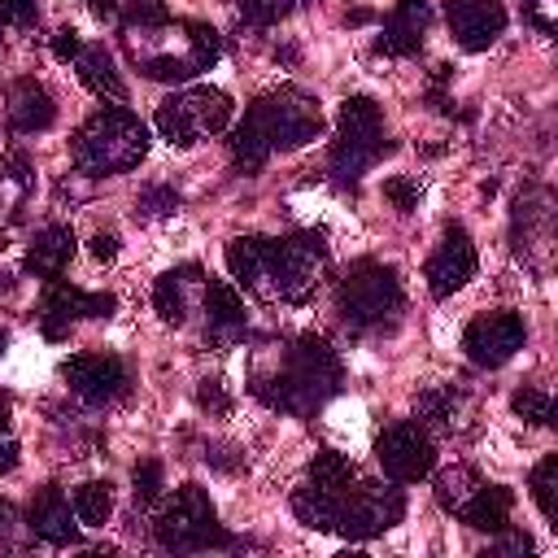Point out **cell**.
Instances as JSON below:
<instances>
[{
    "instance_id": "obj_1",
    "label": "cell",
    "mask_w": 558,
    "mask_h": 558,
    "mask_svg": "<svg viewBox=\"0 0 558 558\" xmlns=\"http://www.w3.org/2000/svg\"><path fill=\"white\" fill-rule=\"evenodd\" d=\"M318 131H323L318 100L301 87H275L244 109L240 126L231 131V157L240 170L253 174L270 161V153L301 148V144L318 140Z\"/></svg>"
},
{
    "instance_id": "obj_2",
    "label": "cell",
    "mask_w": 558,
    "mask_h": 558,
    "mask_svg": "<svg viewBox=\"0 0 558 558\" xmlns=\"http://www.w3.org/2000/svg\"><path fill=\"white\" fill-rule=\"evenodd\" d=\"M248 392L270 410L314 414L323 401H331L340 392V357L323 336L305 331L292 340V349L283 353L275 375H253Z\"/></svg>"
},
{
    "instance_id": "obj_3",
    "label": "cell",
    "mask_w": 558,
    "mask_h": 558,
    "mask_svg": "<svg viewBox=\"0 0 558 558\" xmlns=\"http://www.w3.org/2000/svg\"><path fill=\"white\" fill-rule=\"evenodd\" d=\"M148 153V126L126 109V105H105L96 109L78 131H74V144H70V157H74V170L78 174H126L144 161Z\"/></svg>"
},
{
    "instance_id": "obj_4",
    "label": "cell",
    "mask_w": 558,
    "mask_h": 558,
    "mask_svg": "<svg viewBox=\"0 0 558 558\" xmlns=\"http://www.w3.org/2000/svg\"><path fill=\"white\" fill-rule=\"evenodd\" d=\"M336 310H340L344 327L357 331V336L392 327L397 314H401V279H397V270L375 262V257L353 262L344 270V279H340Z\"/></svg>"
},
{
    "instance_id": "obj_5",
    "label": "cell",
    "mask_w": 558,
    "mask_h": 558,
    "mask_svg": "<svg viewBox=\"0 0 558 558\" xmlns=\"http://www.w3.org/2000/svg\"><path fill=\"white\" fill-rule=\"evenodd\" d=\"M388 135H384V113L371 96H349L340 105L336 118V144H331V179L336 183H357L384 153H388Z\"/></svg>"
},
{
    "instance_id": "obj_6",
    "label": "cell",
    "mask_w": 558,
    "mask_h": 558,
    "mask_svg": "<svg viewBox=\"0 0 558 558\" xmlns=\"http://www.w3.org/2000/svg\"><path fill=\"white\" fill-rule=\"evenodd\" d=\"M153 536L161 549H174V554H196V549H227L235 545L222 527H218V514H214V501L201 484H183L174 488V497L166 501V510L157 514L153 523Z\"/></svg>"
},
{
    "instance_id": "obj_7",
    "label": "cell",
    "mask_w": 558,
    "mask_h": 558,
    "mask_svg": "<svg viewBox=\"0 0 558 558\" xmlns=\"http://www.w3.org/2000/svg\"><path fill=\"white\" fill-rule=\"evenodd\" d=\"M231 113H235V105H231L227 92H218V87H183V92H174V96H166L157 105V131L179 148H192V144L209 140V135L227 131Z\"/></svg>"
},
{
    "instance_id": "obj_8",
    "label": "cell",
    "mask_w": 558,
    "mask_h": 558,
    "mask_svg": "<svg viewBox=\"0 0 558 558\" xmlns=\"http://www.w3.org/2000/svg\"><path fill=\"white\" fill-rule=\"evenodd\" d=\"M327 266V244L314 231H292L283 240H275L270 248V270H266V296L270 301H288L301 305L314 296L318 275Z\"/></svg>"
},
{
    "instance_id": "obj_9",
    "label": "cell",
    "mask_w": 558,
    "mask_h": 558,
    "mask_svg": "<svg viewBox=\"0 0 558 558\" xmlns=\"http://www.w3.org/2000/svg\"><path fill=\"white\" fill-rule=\"evenodd\" d=\"M405 514V497L401 488L392 484H379V480H353V488L344 493L340 501V519H336V532L344 541H371L379 532H388L392 523H401Z\"/></svg>"
},
{
    "instance_id": "obj_10",
    "label": "cell",
    "mask_w": 558,
    "mask_h": 558,
    "mask_svg": "<svg viewBox=\"0 0 558 558\" xmlns=\"http://www.w3.org/2000/svg\"><path fill=\"white\" fill-rule=\"evenodd\" d=\"M375 458H379V466L392 484H418L436 466V445H432V436L423 432L418 418L414 423H392V427L379 432Z\"/></svg>"
},
{
    "instance_id": "obj_11",
    "label": "cell",
    "mask_w": 558,
    "mask_h": 558,
    "mask_svg": "<svg viewBox=\"0 0 558 558\" xmlns=\"http://www.w3.org/2000/svg\"><path fill=\"white\" fill-rule=\"evenodd\" d=\"M118 310V301L109 292H83L65 279H48V292L39 301V327L48 340H65L74 323L83 318H109Z\"/></svg>"
},
{
    "instance_id": "obj_12",
    "label": "cell",
    "mask_w": 558,
    "mask_h": 558,
    "mask_svg": "<svg viewBox=\"0 0 558 558\" xmlns=\"http://www.w3.org/2000/svg\"><path fill=\"white\" fill-rule=\"evenodd\" d=\"M527 340V327L514 310H493V314H480L466 323L462 331V353L475 362V366H506Z\"/></svg>"
},
{
    "instance_id": "obj_13",
    "label": "cell",
    "mask_w": 558,
    "mask_h": 558,
    "mask_svg": "<svg viewBox=\"0 0 558 558\" xmlns=\"http://www.w3.org/2000/svg\"><path fill=\"white\" fill-rule=\"evenodd\" d=\"M61 375L87 405H113L131 392V371L113 353H74L61 366Z\"/></svg>"
},
{
    "instance_id": "obj_14",
    "label": "cell",
    "mask_w": 558,
    "mask_h": 558,
    "mask_svg": "<svg viewBox=\"0 0 558 558\" xmlns=\"http://www.w3.org/2000/svg\"><path fill=\"white\" fill-rule=\"evenodd\" d=\"M475 266H480V257H475L471 235H466L458 222H449V227H445V240L436 244V253H432L427 266H423L427 292H432L436 301L453 296L458 288H466V283L475 279Z\"/></svg>"
},
{
    "instance_id": "obj_15",
    "label": "cell",
    "mask_w": 558,
    "mask_h": 558,
    "mask_svg": "<svg viewBox=\"0 0 558 558\" xmlns=\"http://www.w3.org/2000/svg\"><path fill=\"white\" fill-rule=\"evenodd\" d=\"M445 17L453 39L466 52H484L506 31V4L501 0H445Z\"/></svg>"
},
{
    "instance_id": "obj_16",
    "label": "cell",
    "mask_w": 558,
    "mask_h": 558,
    "mask_svg": "<svg viewBox=\"0 0 558 558\" xmlns=\"http://www.w3.org/2000/svg\"><path fill=\"white\" fill-rule=\"evenodd\" d=\"M26 527L44 541V545H74L78 541V519H74V506L65 501V493L57 484L39 488L26 506Z\"/></svg>"
},
{
    "instance_id": "obj_17",
    "label": "cell",
    "mask_w": 558,
    "mask_h": 558,
    "mask_svg": "<svg viewBox=\"0 0 558 558\" xmlns=\"http://www.w3.org/2000/svg\"><path fill=\"white\" fill-rule=\"evenodd\" d=\"M432 26V4L427 0H397L384 17V35H379V52L388 57H410L423 48V35Z\"/></svg>"
},
{
    "instance_id": "obj_18",
    "label": "cell",
    "mask_w": 558,
    "mask_h": 558,
    "mask_svg": "<svg viewBox=\"0 0 558 558\" xmlns=\"http://www.w3.org/2000/svg\"><path fill=\"white\" fill-rule=\"evenodd\" d=\"M4 113H9L13 135H39V131H48L57 122V105H52V96H48V87L39 78H17L9 87Z\"/></svg>"
},
{
    "instance_id": "obj_19",
    "label": "cell",
    "mask_w": 558,
    "mask_h": 558,
    "mask_svg": "<svg viewBox=\"0 0 558 558\" xmlns=\"http://www.w3.org/2000/svg\"><path fill=\"white\" fill-rule=\"evenodd\" d=\"M201 301H205V318H209V336L218 344H231L244 336L248 327V310H244V296L227 283V279H205L201 283Z\"/></svg>"
},
{
    "instance_id": "obj_20",
    "label": "cell",
    "mask_w": 558,
    "mask_h": 558,
    "mask_svg": "<svg viewBox=\"0 0 558 558\" xmlns=\"http://www.w3.org/2000/svg\"><path fill=\"white\" fill-rule=\"evenodd\" d=\"M270 248L275 240L270 235H235L227 244V270L240 288L266 296V270H270Z\"/></svg>"
},
{
    "instance_id": "obj_21",
    "label": "cell",
    "mask_w": 558,
    "mask_h": 558,
    "mask_svg": "<svg viewBox=\"0 0 558 558\" xmlns=\"http://www.w3.org/2000/svg\"><path fill=\"white\" fill-rule=\"evenodd\" d=\"M205 283V270L196 262L179 266V270H166L157 283H153V310L161 314V323L170 327H183L187 323V310H192V288Z\"/></svg>"
},
{
    "instance_id": "obj_22",
    "label": "cell",
    "mask_w": 558,
    "mask_h": 558,
    "mask_svg": "<svg viewBox=\"0 0 558 558\" xmlns=\"http://www.w3.org/2000/svg\"><path fill=\"white\" fill-rule=\"evenodd\" d=\"M74 70H78L87 92H96L105 100H118V105L126 100V78L118 74V61L105 44H83V52L74 57Z\"/></svg>"
},
{
    "instance_id": "obj_23",
    "label": "cell",
    "mask_w": 558,
    "mask_h": 558,
    "mask_svg": "<svg viewBox=\"0 0 558 558\" xmlns=\"http://www.w3.org/2000/svg\"><path fill=\"white\" fill-rule=\"evenodd\" d=\"M70 257H74V231L61 227V222H48L35 235V244L26 248V270L35 279H61V270L70 266Z\"/></svg>"
},
{
    "instance_id": "obj_24",
    "label": "cell",
    "mask_w": 558,
    "mask_h": 558,
    "mask_svg": "<svg viewBox=\"0 0 558 558\" xmlns=\"http://www.w3.org/2000/svg\"><path fill=\"white\" fill-rule=\"evenodd\" d=\"M353 488V484H349ZM349 488H327V484H314V480H301V488L292 493V514L314 527V532H336V519H340V501Z\"/></svg>"
},
{
    "instance_id": "obj_25",
    "label": "cell",
    "mask_w": 558,
    "mask_h": 558,
    "mask_svg": "<svg viewBox=\"0 0 558 558\" xmlns=\"http://www.w3.org/2000/svg\"><path fill=\"white\" fill-rule=\"evenodd\" d=\"M510 510H514V493L506 484H484L480 480V488L466 497V506L458 510V519L466 527H475V532H501L510 523Z\"/></svg>"
},
{
    "instance_id": "obj_26",
    "label": "cell",
    "mask_w": 558,
    "mask_h": 558,
    "mask_svg": "<svg viewBox=\"0 0 558 558\" xmlns=\"http://www.w3.org/2000/svg\"><path fill=\"white\" fill-rule=\"evenodd\" d=\"M70 506H74V519L83 527H105V519L113 514V484L109 480H87V484L74 488Z\"/></svg>"
},
{
    "instance_id": "obj_27",
    "label": "cell",
    "mask_w": 558,
    "mask_h": 558,
    "mask_svg": "<svg viewBox=\"0 0 558 558\" xmlns=\"http://www.w3.org/2000/svg\"><path fill=\"white\" fill-rule=\"evenodd\" d=\"M475 488H480V475L471 466H449V471L436 475V506L449 510V514H458Z\"/></svg>"
},
{
    "instance_id": "obj_28",
    "label": "cell",
    "mask_w": 558,
    "mask_h": 558,
    "mask_svg": "<svg viewBox=\"0 0 558 558\" xmlns=\"http://www.w3.org/2000/svg\"><path fill=\"white\" fill-rule=\"evenodd\" d=\"M179 31H183V39H187V57H192L201 70H209V65L222 57V35H218L209 22L183 17V22H179Z\"/></svg>"
},
{
    "instance_id": "obj_29",
    "label": "cell",
    "mask_w": 558,
    "mask_h": 558,
    "mask_svg": "<svg viewBox=\"0 0 558 558\" xmlns=\"http://www.w3.org/2000/svg\"><path fill=\"white\" fill-rule=\"evenodd\" d=\"M532 501L549 523H558V453H545L532 466Z\"/></svg>"
},
{
    "instance_id": "obj_30",
    "label": "cell",
    "mask_w": 558,
    "mask_h": 558,
    "mask_svg": "<svg viewBox=\"0 0 558 558\" xmlns=\"http://www.w3.org/2000/svg\"><path fill=\"white\" fill-rule=\"evenodd\" d=\"M140 70H144V78H153V83H187V78H196L201 74V65L183 52V57H174V52H157V57H144L140 61Z\"/></svg>"
},
{
    "instance_id": "obj_31",
    "label": "cell",
    "mask_w": 558,
    "mask_h": 558,
    "mask_svg": "<svg viewBox=\"0 0 558 558\" xmlns=\"http://www.w3.org/2000/svg\"><path fill=\"white\" fill-rule=\"evenodd\" d=\"M510 405H514V414H523L532 427H549V423H554V397H549L545 388H519V392L510 397Z\"/></svg>"
},
{
    "instance_id": "obj_32",
    "label": "cell",
    "mask_w": 558,
    "mask_h": 558,
    "mask_svg": "<svg viewBox=\"0 0 558 558\" xmlns=\"http://www.w3.org/2000/svg\"><path fill=\"white\" fill-rule=\"evenodd\" d=\"M453 410H458V392L453 388H432V392L418 397V423L449 427L453 423Z\"/></svg>"
},
{
    "instance_id": "obj_33",
    "label": "cell",
    "mask_w": 558,
    "mask_h": 558,
    "mask_svg": "<svg viewBox=\"0 0 558 558\" xmlns=\"http://www.w3.org/2000/svg\"><path fill=\"white\" fill-rule=\"evenodd\" d=\"M174 209H179V192L166 187V183L144 187L140 201H135V218H166V214H174Z\"/></svg>"
},
{
    "instance_id": "obj_34",
    "label": "cell",
    "mask_w": 558,
    "mask_h": 558,
    "mask_svg": "<svg viewBox=\"0 0 558 558\" xmlns=\"http://www.w3.org/2000/svg\"><path fill=\"white\" fill-rule=\"evenodd\" d=\"M131 484H135V506H153V501L161 497V462H157V458L135 462Z\"/></svg>"
},
{
    "instance_id": "obj_35",
    "label": "cell",
    "mask_w": 558,
    "mask_h": 558,
    "mask_svg": "<svg viewBox=\"0 0 558 558\" xmlns=\"http://www.w3.org/2000/svg\"><path fill=\"white\" fill-rule=\"evenodd\" d=\"M384 196L392 201V209H397V214H410V209H418L423 187H418V179H414V174H392V179H384Z\"/></svg>"
},
{
    "instance_id": "obj_36",
    "label": "cell",
    "mask_w": 558,
    "mask_h": 558,
    "mask_svg": "<svg viewBox=\"0 0 558 558\" xmlns=\"http://www.w3.org/2000/svg\"><path fill=\"white\" fill-rule=\"evenodd\" d=\"M35 0H0V26H35Z\"/></svg>"
},
{
    "instance_id": "obj_37",
    "label": "cell",
    "mask_w": 558,
    "mask_h": 558,
    "mask_svg": "<svg viewBox=\"0 0 558 558\" xmlns=\"http://www.w3.org/2000/svg\"><path fill=\"white\" fill-rule=\"evenodd\" d=\"M17 466V436L9 427V410L0 405V475H9Z\"/></svg>"
},
{
    "instance_id": "obj_38",
    "label": "cell",
    "mask_w": 558,
    "mask_h": 558,
    "mask_svg": "<svg viewBox=\"0 0 558 558\" xmlns=\"http://www.w3.org/2000/svg\"><path fill=\"white\" fill-rule=\"evenodd\" d=\"M78 52H83V39H78V31L61 26V31L52 35V57H57V61H74Z\"/></svg>"
},
{
    "instance_id": "obj_39",
    "label": "cell",
    "mask_w": 558,
    "mask_h": 558,
    "mask_svg": "<svg viewBox=\"0 0 558 558\" xmlns=\"http://www.w3.org/2000/svg\"><path fill=\"white\" fill-rule=\"evenodd\" d=\"M196 401H201V410H209V414H227V405H231L218 379H205V384H201V392H196Z\"/></svg>"
},
{
    "instance_id": "obj_40",
    "label": "cell",
    "mask_w": 558,
    "mask_h": 558,
    "mask_svg": "<svg viewBox=\"0 0 558 558\" xmlns=\"http://www.w3.org/2000/svg\"><path fill=\"white\" fill-rule=\"evenodd\" d=\"M493 554H532V536L527 532H510V523H506L501 541L493 545Z\"/></svg>"
},
{
    "instance_id": "obj_41",
    "label": "cell",
    "mask_w": 558,
    "mask_h": 558,
    "mask_svg": "<svg viewBox=\"0 0 558 558\" xmlns=\"http://www.w3.org/2000/svg\"><path fill=\"white\" fill-rule=\"evenodd\" d=\"M92 257L96 262H113L118 257V235L113 231H96L92 235Z\"/></svg>"
},
{
    "instance_id": "obj_42",
    "label": "cell",
    "mask_w": 558,
    "mask_h": 558,
    "mask_svg": "<svg viewBox=\"0 0 558 558\" xmlns=\"http://www.w3.org/2000/svg\"><path fill=\"white\" fill-rule=\"evenodd\" d=\"M4 166H9V179H13V183H22V187L31 183V161H26L22 153H9V161H4Z\"/></svg>"
},
{
    "instance_id": "obj_43",
    "label": "cell",
    "mask_w": 558,
    "mask_h": 558,
    "mask_svg": "<svg viewBox=\"0 0 558 558\" xmlns=\"http://www.w3.org/2000/svg\"><path fill=\"white\" fill-rule=\"evenodd\" d=\"M87 9H92V17H100V22H118V17H122V4H118V0H87Z\"/></svg>"
},
{
    "instance_id": "obj_44",
    "label": "cell",
    "mask_w": 558,
    "mask_h": 558,
    "mask_svg": "<svg viewBox=\"0 0 558 558\" xmlns=\"http://www.w3.org/2000/svg\"><path fill=\"white\" fill-rule=\"evenodd\" d=\"M9 523H13V506H9V501H0V532H4Z\"/></svg>"
},
{
    "instance_id": "obj_45",
    "label": "cell",
    "mask_w": 558,
    "mask_h": 558,
    "mask_svg": "<svg viewBox=\"0 0 558 558\" xmlns=\"http://www.w3.org/2000/svg\"><path fill=\"white\" fill-rule=\"evenodd\" d=\"M0 349H4V331H0Z\"/></svg>"
}]
</instances>
